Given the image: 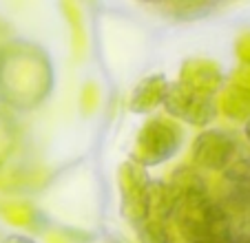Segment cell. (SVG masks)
<instances>
[{
    "mask_svg": "<svg viewBox=\"0 0 250 243\" xmlns=\"http://www.w3.org/2000/svg\"><path fill=\"white\" fill-rule=\"evenodd\" d=\"M166 188L170 192V228L184 243H204L232 234L226 212L195 166L175 168Z\"/></svg>",
    "mask_w": 250,
    "mask_h": 243,
    "instance_id": "cell-1",
    "label": "cell"
},
{
    "mask_svg": "<svg viewBox=\"0 0 250 243\" xmlns=\"http://www.w3.org/2000/svg\"><path fill=\"white\" fill-rule=\"evenodd\" d=\"M56 84L53 62L40 44L14 38L0 44V102L16 111H33L49 100Z\"/></svg>",
    "mask_w": 250,
    "mask_h": 243,
    "instance_id": "cell-2",
    "label": "cell"
},
{
    "mask_svg": "<svg viewBox=\"0 0 250 243\" xmlns=\"http://www.w3.org/2000/svg\"><path fill=\"white\" fill-rule=\"evenodd\" d=\"M182 140L184 133L177 122L166 115H155L144 122V126L137 131L131 162H135L142 168L160 166L180 150Z\"/></svg>",
    "mask_w": 250,
    "mask_h": 243,
    "instance_id": "cell-3",
    "label": "cell"
},
{
    "mask_svg": "<svg viewBox=\"0 0 250 243\" xmlns=\"http://www.w3.org/2000/svg\"><path fill=\"white\" fill-rule=\"evenodd\" d=\"M120 199H122V217L137 228L144 223L151 208V188L153 179L146 168L137 166L135 162H124L118 170Z\"/></svg>",
    "mask_w": 250,
    "mask_h": 243,
    "instance_id": "cell-4",
    "label": "cell"
},
{
    "mask_svg": "<svg viewBox=\"0 0 250 243\" xmlns=\"http://www.w3.org/2000/svg\"><path fill=\"white\" fill-rule=\"evenodd\" d=\"M162 106L168 113L170 120H182L186 124H193V126H206L217 115L215 95L199 93V91L188 89L180 82L168 86Z\"/></svg>",
    "mask_w": 250,
    "mask_h": 243,
    "instance_id": "cell-5",
    "label": "cell"
},
{
    "mask_svg": "<svg viewBox=\"0 0 250 243\" xmlns=\"http://www.w3.org/2000/svg\"><path fill=\"white\" fill-rule=\"evenodd\" d=\"M239 142L232 133L222 128H208L193 142V166L208 173H224L239 153Z\"/></svg>",
    "mask_w": 250,
    "mask_h": 243,
    "instance_id": "cell-6",
    "label": "cell"
},
{
    "mask_svg": "<svg viewBox=\"0 0 250 243\" xmlns=\"http://www.w3.org/2000/svg\"><path fill=\"white\" fill-rule=\"evenodd\" d=\"M180 84L188 86L193 91L206 95H215L222 91L224 84V71L217 62L206 60V58H190L180 69Z\"/></svg>",
    "mask_w": 250,
    "mask_h": 243,
    "instance_id": "cell-7",
    "label": "cell"
},
{
    "mask_svg": "<svg viewBox=\"0 0 250 243\" xmlns=\"http://www.w3.org/2000/svg\"><path fill=\"white\" fill-rule=\"evenodd\" d=\"M170 82L162 73L148 75L142 82H137V86L133 89L131 100H128V108L133 113H151L157 106L164 104L166 91H168Z\"/></svg>",
    "mask_w": 250,
    "mask_h": 243,
    "instance_id": "cell-8",
    "label": "cell"
},
{
    "mask_svg": "<svg viewBox=\"0 0 250 243\" xmlns=\"http://www.w3.org/2000/svg\"><path fill=\"white\" fill-rule=\"evenodd\" d=\"M217 111H222L224 117L232 122H248L250 120V91L241 86L228 84L226 89L219 91V98L215 100Z\"/></svg>",
    "mask_w": 250,
    "mask_h": 243,
    "instance_id": "cell-9",
    "label": "cell"
},
{
    "mask_svg": "<svg viewBox=\"0 0 250 243\" xmlns=\"http://www.w3.org/2000/svg\"><path fill=\"white\" fill-rule=\"evenodd\" d=\"M0 215L5 217L7 223H11L14 228H24V230H33L40 232L47 225V219L40 210L27 203V201H7L0 206Z\"/></svg>",
    "mask_w": 250,
    "mask_h": 243,
    "instance_id": "cell-10",
    "label": "cell"
},
{
    "mask_svg": "<svg viewBox=\"0 0 250 243\" xmlns=\"http://www.w3.org/2000/svg\"><path fill=\"white\" fill-rule=\"evenodd\" d=\"M160 14H166L175 20H199L215 11V2H199V0H175V2H162L155 5Z\"/></svg>",
    "mask_w": 250,
    "mask_h": 243,
    "instance_id": "cell-11",
    "label": "cell"
},
{
    "mask_svg": "<svg viewBox=\"0 0 250 243\" xmlns=\"http://www.w3.org/2000/svg\"><path fill=\"white\" fill-rule=\"evenodd\" d=\"M20 142V128L18 122L14 120L9 111L0 106V168L14 157Z\"/></svg>",
    "mask_w": 250,
    "mask_h": 243,
    "instance_id": "cell-12",
    "label": "cell"
},
{
    "mask_svg": "<svg viewBox=\"0 0 250 243\" xmlns=\"http://www.w3.org/2000/svg\"><path fill=\"white\" fill-rule=\"evenodd\" d=\"M62 14H64L69 29H71L73 51H76V56H82V51L86 47V36H84V18H82L80 7L76 2H62Z\"/></svg>",
    "mask_w": 250,
    "mask_h": 243,
    "instance_id": "cell-13",
    "label": "cell"
},
{
    "mask_svg": "<svg viewBox=\"0 0 250 243\" xmlns=\"http://www.w3.org/2000/svg\"><path fill=\"white\" fill-rule=\"evenodd\" d=\"M137 234L142 243H175V232L170 223H162V221L146 219L137 225Z\"/></svg>",
    "mask_w": 250,
    "mask_h": 243,
    "instance_id": "cell-14",
    "label": "cell"
},
{
    "mask_svg": "<svg viewBox=\"0 0 250 243\" xmlns=\"http://www.w3.org/2000/svg\"><path fill=\"white\" fill-rule=\"evenodd\" d=\"M100 104V89L98 84H93V82H86L84 86H82V93H80V106H82V113H93L95 108H98Z\"/></svg>",
    "mask_w": 250,
    "mask_h": 243,
    "instance_id": "cell-15",
    "label": "cell"
},
{
    "mask_svg": "<svg viewBox=\"0 0 250 243\" xmlns=\"http://www.w3.org/2000/svg\"><path fill=\"white\" fill-rule=\"evenodd\" d=\"M235 53H237V58H239L241 64H244V66H250V31L237 38Z\"/></svg>",
    "mask_w": 250,
    "mask_h": 243,
    "instance_id": "cell-16",
    "label": "cell"
},
{
    "mask_svg": "<svg viewBox=\"0 0 250 243\" xmlns=\"http://www.w3.org/2000/svg\"><path fill=\"white\" fill-rule=\"evenodd\" d=\"M230 84L241 86V89L250 91V66L241 64L239 69H235V73H232V78H230Z\"/></svg>",
    "mask_w": 250,
    "mask_h": 243,
    "instance_id": "cell-17",
    "label": "cell"
},
{
    "mask_svg": "<svg viewBox=\"0 0 250 243\" xmlns=\"http://www.w3.org/2000/svg\"><path fill=\"white\" fill-rule=\"evenodd\" d=\"M204 243H250V237H239V234H230V237L212 239V241H204Z\"/></svg>",
    "mask_w": 250,
    "mask_h": 243,
    "instance_id": "cell-18",
    "label": "cell"
},
{
    "mask_svg": "<svg viewBox=\"0 0 250 243\" xmlns=\"http://www.w3.org/2000/svg\"><path fill=\"white\" fill-rule=\"evenodd\" d=\"M2 243H36V241H33V239H29V237H24V234H9V237H7Z\"/></svg>",
    "mask_w": 250,
    "mask_h": 243,
    "instance_id": "cell-19",
    "label": "cell"
},
{
    "mask_svg": "<svg viewBox=\"0 0 250 243\" xmlns=\"http://www.w3.org/2000/svg\"><path fill=\"white\" fill-rule=\"evenodd\" d=\"M49 241H51V243H71L69 239H64V237H58V239H56V237H51Z\"/></svg>",
    "mask_w": 250,
    "mask_h": 243,
    "instance_id": "cell-20",
    "label": "cell"
},
{
    "mask_svg": "<svg viewBox=\"0 0 250 243\" xmlns=\"http://www.w3.org/2000/svg\"><path fill=\"white\" fill-rule=\"evenodd\" d=\"M244 133H246V140H248V144H250V120L246 122V128H244Z\"/></svg>",
    "mask_w": 250,
    "mask_h": 243,
    "instance_id": "cell-21",
    "label": "cell"
}]
</instances>
